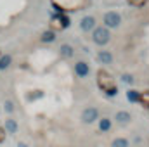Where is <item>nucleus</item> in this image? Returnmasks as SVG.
<instances>
[{
	"mask_svg": "<svg viewBox=\"0 0 149 147\" xmlns=\"http://www.w3.org/2000/svg\"><path fill=\"white\" fill-rule=\"evenodd\" d=\"M3 111H7V112H12V111H14V104H12L10 101H5V102H3Z\"/></svg>",
	"mask_w": 149,
	"mask_h": 147,
	"instance_id": "nucleus-21",
	"label": "nucleus"
},
{
	"mask_svg": "<svg viewBox=\"0 0 149 147\" xmlns=\"http://www.w3.org/2000/svg\"><path fill=\"white\" fill-rule=\"evenodd\" d=\"M74 73H76V76H80V78H85V76H88V73H90V66L85 61H78L74 64Z\"/></svg>",
	"mask_w": 149,
	"mask_h": 147,
	"instance_id": "nucleus-7",
	"label": "nucleus"
},
{
	"mask_svg": "<svg viewBox=\"0 0 149 147\" xmlns=\"http://www.w3.org/2000/svg\"><path fill=\"white\" fill-rule=\"evenodd\" d=\"M10 62H12V57L7 54V55H2L0 57V69H7L9 66H10Z\"/></svg>",
	"mask_w": 149,
	"mask_h": 147,
	"instance_id": "nucleus-17",
	"label": "nucleus"
},
{
	"mask_svg": "<svg viewBox=\"0 0 149 147\" xmlns=\"http://www.w3.org/2000/svg\"><path fill=\"white\" fill-rule=\"evenodd\" d=\"M17 147H28V146H26L24 142H19V144H17Z\"/></svg>",
	"mask_w": 149,
	"mask_h": 147,
	"instance_id": "nucleus-23",
	"label": "nucleus"
},
{
	"mask_svg": "<svg viewBox=\"0 0 149 147\" xmlns=\"http://www.w3.org/2000/svg\"><path fill=\"white\" fill-rule=\"evenodd\" d=\"M56 40V33L52 31V30H49V31H43L42 33V42H45V43H52Z\"/></svg>",
	"mask_w": 149,
	"mask_h": 147,
	"instance_id": "nucleus-15",
	"label": "nucleus"
},
{
	"mask_svg": "<svg viewBox=\"0 0 149 147\" xmlns=\"http://www.w3.org/2000/svg\"><path fill=\"white\" fill-rule=\"evenodd\" d=\"M70 17L68 16H64L63 12L61 14H57V16H54L52 19H50V24H52V28L54 30H66V28H70Z\"/></svg>",
	"mask_w": 149,
	"mask_h": 147,
	"instance_id": "nucleus-5",
	"label": "nucleus"
},
{
	"mask_svg": "<svg viewBox=\"0 0 149 147\" xmlns=\"http://www.w3.org/2000/svg\"><path fill=\"white\" fill-rule=\"evenodd\" d=\"M3 140H5V130H3V128L0 126V144H2Z\"/></svg>",
	"mask_w": 149,
	"mask_h": 147,
	"instance_id": "nucleus-22",
	"label": "nucleus"
},
{
	"mask_svg": "<svg viewBox=\"0 0 149 147\" xmlns=\"http://www.w3.org/2000/svg\"><path fill=\"white\" fill-rule=\"evenodd\" d=\"M109 40H111V33H109L108 28L97 26V28L92 30V42H94L95 45H101V47H102V45H106Z\"/></svg>",
	"mask_w": 149,
	"mask_h": 147,
	"instance_id": "nucleus-3",
	"label": "nucleus"
},
{
	"mask_svg": "<svg viewBox=\"0 0 149 147\" xmlns=\"http://www.w3.org/2000/svg\"><path fill=\"white\" fill-rule=\"evenodd\" d=\"M102 23H104V28H108V30H111V28H118V26L121 24V16H120L116 10H109V12L104 14Z\"/></svg>",
	"mask_w": 149,
	"mask_h": 147,
	"instance_id": "nucleus-4",
	"label": "nucleus"
},
{
	"mask_svg": "<svg viewBox=\"0 0 149 147\" xmlns=\"http://www.w3.org/2000/svg\"><path fill=\"white\" fill-rule=\"evenodd\" d=\"M3 130H5V133H16L17 132V121L16 119H5V123H3Z\"/></svg>",
	"mask_w": 149,
	"mask_h": 147,
	"instance_id": "nucleus-11",
	"label": "nucleus"
},
{
	"mask_svg": "<svg viewBox=\"0 0 149 147\" xmlns=\"http://www.w3.org/2000/svg\"><path fill=\"white\" fill-rule=\"evenodd\" d=\"M99 119V109H95V107H87V109H83L81 112V121L85 123V125H90V123H94V121H97Z\"/></svg>",
	"mask_w": 149,
	"mask_h": 147,
	"instance_id": "nucleus-6",
	"label": "nucleus"
},
{
	"mask_svg": "<svg viewBox=\"0 0 149 147\" xmlns=\"http://www.w3.org/2000/svg\"><path fill=\"white\" fill-rule=\"evenodd\" d=\"M127 2H128L130 5H134V7H142L148 0H127Z\"/></svg>",
	"mask_w": 149,
	"mask_h": 147,
	"instance_id": "nucleus-19",
	"label": "nucleus"
},
{
	"mask_svg": "<svg viewBox=\"0 0 149 147\" xmlns=\"http://www.w3.org/2000/svg\"><path fill=\"white\" fill-rule=\"evenodd\" d=\"M111 147H130V142H128V139H125V137H118V139L113 140Z\"/></svg>",
	"mask_w": 149,
	"mask_h": 147,
	"instance_id": "nucleus-14",
	"label": "nucleus"
},
{
	"mask_svg": "<svg viewBox=\"0 0 149 147\" xmlns=\"http://www.w3.org/2000/svg\"><path fill=\"white\" fill-rule=\"evenodd\" d=\"M127 101L128 102H139V90H128L127 92Z\"/></svg>",
	"mask_w": 149,
	"mask_h": 147,
	"instance_id": "nucleus-18",
	"label": "nucleus"
},
{
	"mask_svg": "<svg viewBox=\"0 0 149 147\" xmlns=\"http://www.w3.org/2000/svg\"><path fill=\"white\" fill-rule=\"evenodd\" d=\"M80 28L83 31H90L95 28V17L94 16H83L81 21H80Z\"/></svg>",
	"mask_w": 149,
	"mask_h": 147,
	"instance_id": "nucleus-8",
	"label": "nucleus"
},
{
	"mask_svg": "<svg viewBox=\"0 0 149 147\" xmlns=\"http://www.w3.org/2000/svg\"><path fill=\"white\" fill-rule=\"evenodd\" d=\"M87 0H52L54 9L57 10V14L64 12V10H78L85 5Z\"/></svg>",
	"mask_w": 149,
	"mask_h": 147,
	"instance_id": "nucleus-2",
	"label": "nucleus"
},
{
	"mask_svg": "<svg viewBox=\"0 0 149 147\" xmlns=\"http://www.w3.org/2000/svg\"><path fill=\"white\" fill-rule=\"evenodd\" d=\"M97 87H99L108 97H116V95H118L116 81H114L113 74L108 73L106 69H99V71H97Z\"/></svg>",
	"mask_w": 149,
	"mask_h": 147,
	"instance_id": "nucleus-1",
	"label": "nucleus"
},
{
	"mask_svg": "<svg viewBox=\"0 0 149 147\" xmlns=\"http://www.w3.org/2000/svg\"><path fill=\"white\" fill-rule=\"evenodd\" d=\"M59 54H61V57H64V59L73 57V54H74L73 45H70V43H63V45L59 47Z\"/></svg>",
	"mask_w": 149,
	"mask_h": 147,
	"instance_id": "nucleus-10",
	"label": "nucleus"
},
{
	"mask_svg": "<svg viewBox=\"0 0 149 147\" xmlns=\"http://www.w3.org/2000/svg\"><path fill=\"white\" fill-rule=\"evenodd\" d=\"M114 119H116V123H120V125H127V123H130L132 114H130L128 111H118L116 116H114Z\"/></svg>",
	"mask_w": 149,
	"mask_h": 147,
	"instance_id": "nucleus-9",
	"label": "nucleus"
},
{
	"mask_svg": "<svg viewBox=\"0 0 149 147\" xmlns=\"http://www.w3.org/2000/svg\"><path fill=\"white\" fill-rule=\"evenodd\" d=\"M139 104L149 107V90H144V92H139Z\"/></svg>",
	"mask_w": 149,
	"mask_h": 147,
	"instance_id": "nucleus-16",
	"label": "nucleus"
},
{
	"mask_svg": "<svg viewBox=\"0 0 149 147\" xmlns=\"http://www.w3.org/2000/svg\"><path fill=\"white\" fill-rule=\"evenodd\" d=\"M113 126L111 119L109 118H102V119H99V130L102 132V133H106V132H109Z\"/></svg>",
	"mask_w": 149,
	"mask_h": 147,
	"instance_id": "nucleus-13",
	"label": "nucleus"
},
{
	"mask_svg": "<svg viewBox=\"0 0 149 147\" xmlns=\"http://www.w3.org/2000/svg\"><path fill=\"white\" fill-rule=\"evenodd\" d=\"M121 80H123V83H127V85H132V83H134V76H132V74H123Z\"/></svg>",
	"mask_w": 149,
	"mask_h": 147,
	"instance_id": "nucleus-20",
	"label": "nucleus"
},
{
	"mask_svg": "<svg viewBox=\"0 0 149 147\" xmlns=\"http://www.w3.org/2000/svg\"><path fill=\"white\" fill-rule=\"evenodd\" d=\"M97 59H99L102 64H111L113 62V54L108 52V50H101V52L97 54Z\"/></svg>",
	"mask_w": 149,
	"mask_h": 147,
	"instance_id": "nucleus-12",
	"label": "nucleus"
}]
</instances>
